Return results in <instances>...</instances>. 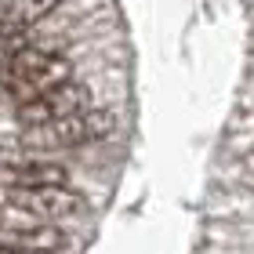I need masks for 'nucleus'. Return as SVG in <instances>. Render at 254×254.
<instances>
[{
	"label": "nucleus",
	"instance_id": "1",
	"mask_svg": "<svg viewBox=\"0 0 254 254\" xmlns=\"http://www.w3.org/2000/svg\"><path fill=\"white\" fill-rule=\"evenodd\" d=\"M65 80H73V69L62 55L29 48V44H22V37H0V87L18 106L65 84Z\"/></svg>",
	"mask_w": 254,
	"mask_h": 254
},
{
	"label": "nucleus",
	"instance_id": "2",
	"mask_svg": "<svg viewBox=\"0 0 254 254\" xmlns=\"http://www.w3.org/2000/svg\"><path fill=\"white\" fill-rule=\"evenodd\" d=\"M113 131V117L109 113H95L84 109L69 120L59 124H40V127H22V145L26 149H76L87 142H98Z\"/></svg>",
	"mask_w": 254,
	"mask_h": 254
},
{
	"label": "nucleus",
	"instance_id": "3",
	"mask_svg": "<svg viewBox=\"0 0 254 254\" xmlns=\"http://www.w3.org/2000/svg\"><path fill=\"white\" fill-rule=\"evenodd\" d=\"M69 171L33 149H0V186L33 189V186H65Z\"/></svg>",
	"mask_w": 254,
	"mask_h": 254
},
{
	"label": "nucleus",
	"instance_id": "4",
	"mask_svg": "<svg viewBox=\"0 0 254 254\" xmlns=\"http://www.w3.org/2000/svg\"><path fill=\"white\" fill-rule=\"evenodd\" d=\"M91 109V98H87V87L73 84V80H65V84L44 91V95L29 98L18 106V124L22 127H40V124H59V120H69L76 117V113Z\"/></svg>",
	"mask_w": 254,
	"mask_h": 254
},
{
	"label": "nucleus",
	"instance_id": "5",
	"mask_svg": "<svg viewBox=\"0 0 254 254\" xmlns=\"http://www.w3.org/2000/svg\"><path fill=\"white\" fill-rule=\"evenodd\" d=\"M7 203L15 207L18 214L29 218H44V222H55V218H69L76 214L84 200L69 189V186H33V189H11Z\"/></svg>",
	"mask_w": 254,
	"mask_h": 254
},
{
	"label": "nucleus",
	"instance_id": "6",
	"mask_svg": "<svg viewBox=\"0 0 254 254\" xmlns=\"http://www.w3.org/2000/svg\"><path fill=\"white\" fill-rule=\"evenodd\" d=\"M0 247L15 254H55L65 247V233L55 225H26V229H0Z\"/></svg>",
	"mask_w": 254,
	"mask_h": 254
},
{
	"label": "nucleus",
	"instance_id": "7",
	"mask_svg": "<svg viewBox=\"0 0 254 254\" xmlns=\"http://www.w3.org/2000/svg\"><path fill=\"white\" fill-rule=\"evenodd\" d=\"M62 0H7L0 11V37H22L29 26L48 18Z\"/></svg>",
	"mask_w": 254,
	"mask_h": 254
},
{
	"label": "nucleus",
	"instance_id": "8",
	"mask_svg": "<svg viewBox=\"0 0 254 254\" xmlns=\"http://www.w3.org/2000/svg\"><path fill=\"white\" fill-rule=\"evenodd\" d=\"M0 254H15V251H7V247H0Z\"/></svg>",
	"mask_w": 254,
	"mask_h": 254
},
{
	"label": "nucleus",
	"instance_id": "9",
	"mask_svg": "<svg viewBox=\"0 0 254 254\" xmlns=\"http://www.w3.org/2000/svg\"><path fill=\"white\" fill-rule=\"evenodd\" d=\"M0 225H4V211H0Z\"/></svg>",
	"mask_w": 254,
	"mask_h": 254
}]
</instances>
